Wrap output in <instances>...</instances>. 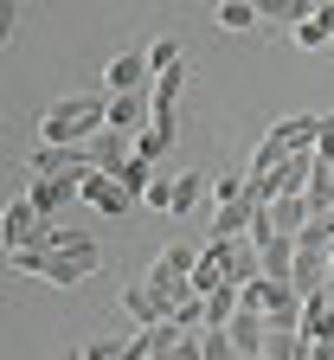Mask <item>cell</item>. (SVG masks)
Listing matches in <instances>:
<instances>
[{"mask_svg":"<svg viewBox=\"0 0 334 360\" xmlns=\"http://www.w3.org/2000/svg\"><path fill=\"white\" fill-rule=\"evenodd\" d=\"M7 270L71 290V283H84V277H97V270H103V245L84 238V245H58V251H7Z\"/></svg>","mask_w":334,"mask_h":360,"instance_id":"obj_1","label":"cell"},{"mask_svg":"<svg viewBox=\"0 0 334 360\" xmlns=\"http://www.w3.org/2000/svg\"><path fill=\"white\" fill-rule=\"evenodd\" d=\"M97 129H110V97H65L39 116V142H90Z\"/></svg>","mask_w":334,"mask_h":360,"instance_id":"obj_2","label":"cell"},{"mask_svg":"<svg viewBox=\"0 0 334 360\" xmlns=\"http://www.w3.org/2000/svg\"><path fill=\"white\" fill-rule=\"evenodd\" d=\"M238 296H245V309H264V322H270V328H302L309 296H302L290 277H257V283H245Z\"/></svg>","mask_w":334,"mask_h":360,"instance_id":"obj_3","label":"cell"},{"mask_svg":"<svg viewBox=\"0 0 334 360\" xmlns=\"http://www.w3.org/2000/svg\"><path fill=\"white\" fill-rule=\"evenodd\" d=\"M206 257L225 264V283H238V290L264 277V251H257V238H206Z\"/></svg>","mask_w":334,"mask_h":360,"instance_id":"obj_4","label":"cell"},{"mask_svg":"<svg viewBox=\"0 0 334 360\" xmlns=\"http://www.w3.org/2000/svg\"><path fill=\"white\" fill-rule=\"evenodd\" d=\"M26 200L45 212V219H58L71 200H84V174H32V187H26Z\"/></svg>","mask_w":334,"mask_h":360,"instance_id":"obj_5","label":"cell"},{"mask_svg":"<svg viewBox=\"0 0 334 360\" xmlns=\"http://www.w3.org/2000/svg\"><path fill=\"white\" fill-rule=\"evenodd\" d=\"M103 84H110V97H135V90H148V84H155L148 52H116V58L103 65Z\"/></svg>","mask_w":334,"mask_h":360,"instance_id":"obj_6","label":"cell"},{"mask_svg":"<svg viewBox=\"0 0 334 360\" xmlns=\"http://www.w3.org/2000/svg\"><path fill=\"white\" fill-rule=\"evenodd\" d=\"M32 174H90V148L84 142H39Z\"/></svg>","mask_w":334,"mask_h":360,"instance_id":"obj_7","label":"cell"},{"mask_svg":"<svg viewBox=\"0 0 334 360\" xmlns=\"http://www.w3.org/2000/svg\"><path fill=\"white\" fill-rule=\"evenodd\" d=\"M84 148H90V167H97V174H116V167L135 155V135H122V129H97Z\"/></svg>","mask_w":334,"mask_h":360,"instance_id":"obj_8","label":"cell"},{"mask_svg":"<svg viewBox=\"0 0 334 360\" xmlns=\"http://www.w3.org/2000/svg\"><path fill=\"white\" fill-rule=\"evenodd\" d=\"M84 200H90V206H97V212H110V219L135 206V193L122 187V180H116V174H97V167H90V174H84Z\"/></svg>","mask_w":334,"mask_h":360,"instance_id":"obj_9","label":"cell"},{"mask_svg":"<svg viewBox=\"0 0 334 360\" xmlns=\"http://www.w3.org/2000/svg\"><path fill=\"white\" fill-rule=\"evenodd\" d=\"M225 328H231V341H238V354H245V360H251V354H264V341H270V322H264V309H238Z\"/></svg>","mask_w":334,"mask_h":360,"instance_id":"obj_10","label":"cell"},{"mask_svg":"<svg viewBox=\"0 0 334 360\" xmlns=\"http://www.w3.org/2000/svg\"><path fill=\"white\" fill-rule=\"evenodd\" d=\"M290 39L302 45V52H328V45H334V0H321V7H315V13L290 32Z\"/></svg>","mask_w":334,"mask_h":360,"instance_id":"obj_11","label":"cell"},{"mask_svg":"<svg viewBox=\"0 0 334 360\" xmlns=\"http://www.w3.org/2000/svg\"><path fill=\"white\" fill-rule=\"evenodd\" d=\"M122 309H129V322H135V328H155V322H167V302H161L148 283H129V290H122Z\"/></svg>","mask_w":334,"mask_h":360,"instance_id":"obj_12","label":"cell"},{"mask_svg":"<svg viewBox=\"0 0 334 360\" xmlns=\"http://www.w3.org/2000/svg\"><path fill=\"white\" fill-rule=\"evenodd\" d=\"M251 225H257V206H251V200L212 206V238H251Z\"/></svg>","mask_w":334,"mask_h":360,"instance_id":"obj_13","label":"cell"},{"mask_svg":"<svg viewBox=\"0 0 334 360\" xmlns=\"http://www.w3.org/2000/svg\"><path fill=\"white\" fill-rule=\"evenodd\" d=\"M257 251H264V277H290L302 245H296L290 232H270V238H257Z\"/></svg>","mask_w":334,"mask_h":360,"instance_id":"obj_14","label":"cell"},{"mask_svg":"<svg viewBox=\"0 0 334 360\" xmlns=\"http://www.w3.org/2000/svg\"><path fill=\"white\" fill-rule=\"evenodd\" d=\"M206 193H212V180H206V174H174V206H167V212H174V219L200 212V206H206Z\"/></svg>","mask_w":334,"mask_h":360,"instance_id":"obj_15","label":"cell"},{"mask_svg":"<svg viewBox=\"0 0 334 360\" xmlns=\"http://www.w3.org/2000/svg\"><path fill=\"white\" fill-rule=\"evenodd\" d=\"M270 135H276V142L283 148H315V135H321V116H283V122H270Z\"/></svg>","mask_w":334,"mask_h":360,"instance_id":"obj_16","label":"cell"},{"mask_svg":"<svg viewBox=\"0 0 334 360\" xmlns=\"http://www.w3.org/2000/svg\"><path fill=\"white\" fill-rule=\"evenodd\" d=\"M315 7H321V0H257V20H270V26H290V32H296V26H302Z\"/></svg>","mask_w":334,"mask_h":360,"instance_id":"obj_17","label":"cell"},{"mask_svg":"<svg viewBox=\"0 0 334 360\" xmlns=\"http://www.w3.org/2000/svg\"><path fill=\"white\" fill-rule=\"evenodd\" d=\"M309 219H315V212H309V200H302V193H283V200L270 206V225H276V232H290V238L302 232Z\"/></svg>","mask_w":334,"mask_h":360,"instance_id":"obj_18","label":"cell"},{"mask_svg":"<svg viewBox=\"0 0 334 360\" xmlns=\"http://www.w3.org/2000/svg\"><path fill=\"white\" fill-rule=\"evenodd\" d=\"M264 354H270V360H309V335H302V328H270Z\"/></svg>","mask_w":334,"mask_h":360,"instance_id":"obj_19","label":"cell"},{"mask_svg":"<svg viewBox=\"0 0 334 360\" xmlns=\"http://www.w3.org/2000/svg\"><path fill=\"white\" fill-rule=\"evenodd\" d=\"M116 180H122V187H129V193L141 200V193H148L155 180H161V167H155V161H141V155H129V161L116 167Z\"/></svg>","mask_w":334,"mask_h":360,"instance_id":"obj_20","label":"cell"},{"mask_svg":"<svg viewBox=\"0 0 334 360\" xmlns=\"http://www.w3.org/2000/svg\"><path fill=\"white\" fill-rule=\"evenodd\" d=\"M257 26V0H225L219 7V32H251Z\"/></svg>","mask_w":334,"mask_h":360,"instance_id":"obj_21","label":"cell"},{"mask_svg":"<svg viewBox=\"0 0 334 360\" xmlns=\"http://www.w3.org/2000/svg\"><path fill=\"white\" fill-rule=\"evenodd\" d=\"M186 77H193L186 65H174V71H161V77H155V103H161V110H174V103H180V90H186Z\"/></svg>","mask_w":334,"mask_h":360,"instance_id":"obj_22","label":"cell"},{"mask_svg":"<svg viewBox=\"0 0 334 360\" xmlns=\"http://www.w3.org/2000/svg\"><path fill=\"white\" fill-rule=\"evenodd\" d=\"M200 347H206V360H245L238 341H231V328H200Z\"/></svg>","mask_w":334,"mask_h":360,"instance_id":"obj_23","label":"cell"},{"mask_svg":"<svg viewBox=\"0 0 334 360\" xmlns=\"http://www.w3.org/2000/svg\"><path fill=\"white\" fill-rule=\"evenodd\" d=\"M193 290H200V296L225 290V264H219V257H206V251H200V264H193Z\"/></svg>","mask_w":334,"mask_h":360,"instance_id":"obj_24","label":"cell"},{"mask_svg":"<svg viewBox=\"0 0 334 360\" xmlns=\"http://www.w3.org/2000/svg\"><path fill=\"white\" fill-rule=\"evenodd\" d=\"M129 354H135V341H110V335L84 341V360H129Z\"/></svg>","mask_w":334,"mask_h":360,"instance_id":"obj_25","label":"cell"},{"mask_svg":"<svg viewBox=\"0 0 334 360\" xmlns=\"http://www.w3.org/2000/svg\"><path fill=\"white\" fill-rule=\"evenodd\" d=\"M174 322H180L186 335H200V328H206V296H186V302L174 309Z\"/></svg>","mask_w":334,"mask_h":360,"instance_id":"obj_26","label":"cell"},{"mask_svg":"<svg viewBox=\"0 0 334 360\" xmlns=\"http://www.w3.org/2000/svg\"><path fill=\"white\" fill-rule=\"evenodd\" d=\"M148 65H155V77L174 71V65H180V39H155V45H148Z\"/></svg>","mask_w":334,"mask_h":360,"instance_id":"obj_27","label":"cell"},{"mask_svg":"<svg viewBox=\"0 0 334 360\" xmlns=\"http://www.w3.org/2000/svg\"><path fill=\"white\" fill-rule=\"evenodd\" d=\"M315 161L334 167V116H321V135H315Z\"/></svg>","mask_w":334,"mask_h":360,"instance_id":"obj_28","label":"cell"},{"mask_svg":"<svg viewBox=\"0 0 334 360\" xmlns=\"http://www.w3.org/2000/svg\"><path fill=\"white\" fill-rule=\"evenodd\" d=\"M231 200H245V174L238 180H212V206H231Z\"/></svg>","mask_w":334,"mask_h":360,"instance_id":"obj_29","label":"cell"},{"mask_svg":"<svg viewBox=\"0 0 334 360\" xmlns=\"http://www.w3.org/2000/svg\"><path fill=\"white\" fill-rule=\"evenodd\" d=\"M141 200H148L155 212H167V206H174V180H155V187H148V193H141Z\"/></svg>","mask_w":334,"mask_h":360,"instance_id":"obj_30","label":"cell"},{"mask_svg":"<svg viewBox=\"0 0 334 360\" xmlns=\"http://www.w3.org/2000/svg\"><path fill=\"white\" fill-rule=\"evenodd\" d=\"M167 360H206V347H200V335H180V347H174Z\"/></svg>","mask_w":334,"mask_h":360,"instance_id":"obj_31","label":"cell"},{"mask_svg":"<svg viewBox=\"0 0 334 360\" xmlns=\"http://www.w3.org/2000/svg\"><path fill=\"white\" fill-rule=\"evenodd\" d=\"M13 26H20V0H0V32L13 39Z\"/></svg>","mask_w":334,"mask_h":360,"instance_id":"obj_32","label":"cell"},{"mask_svg":"<svg viewBox=\"0 0 334 360\" xmlns=\"http://www.w3.org/2000/svg\"><path fill=\"white\" fill-rule=\"evenodd\" d=\"M58 360H84V347H71V354H58Z\"/></svg>","mask_w":334,"mask_h":360,"instance_id":"obj_33","label":"cell"},{"mask_svg":"<svg viewBox=\"0 0 334 360\" xmlns=\"http://www.w3.org/2000/svg\"><path fill=\"white\" fill-rule=\"evenodd\" d=\"M251 360H270V354H251Z\"/></svg>","mask_w":334,"mask_h":360,"instance_id":"obj_34","label":"cell"}]
</instances>
